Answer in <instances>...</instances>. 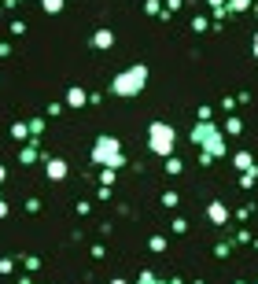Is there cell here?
<instances>
[{
  "mask_svg": "<svg viewBox=\"0 0 258 284\" xmlns=\"http://www.w3.org/2000/svg\"><path fill=\"white\" fill-rule=\"evenodd\" d=\"M89 44H93V48H100V52H103V48H111V44H114V34H111L107 26H100L96 34L89 37Z\"/></svg>",
  "mask_w": 258,
  "mask_h": 284,
  "instance_id": "cell-7",
  "label": "cell"
},
{
  "mask_svg": "<svg viewBox=\"0 0 258 284\" xmlns=\"http://www.w3.org/2000/svg\"><path fill=\"white\" fill-rule=\"evenodd\" d=\"M41 4H44V11H48V15H55V11H63V0H41Z\"/></svg>",
  "mask_w": 258,
  "mask_h": 284,
  "instance_id": "cell-23",
  "label": "cell"
},
{
  "mask_svg": "<svg viewBox=\"0 0 258 284\" xmlns=\"http://www.w3.org/2000/svg\"><path fill=\"white\" fill-rule=\"evenodd\" d=\"M26 133H30V130H26L22 122H19V125H11V137H15V140H26Z\"/></svg>",
  "mask_w": 258,
  "mask_h": 284,
  "instance_id": "cell-26",
  "label": "cell"
},
{
  "mask_svg": "<svg viewBox=\"0 0 258 284\" xmlns=\"http://www.w3.org/2000/svg\"><path fill=\"white\" fill-rule=\"evenodd\" d=\"M221 133H225V137H244V118H240V115H225Z\"/></svg>",
  "mask_w": 258,
  "mask_h": 284,
  "instance_id": "cell-8",
  "label": "cell"
},
{
  "mask_svg": "<svg viewBox=\"0 0 258 284\" xmlns=\"http://www.w3.org/2000/svg\"><path fill=\"white\" fill-rule=\"evenodd\" d=\"M136 284H181V280H177V277H174V280H159V277L151 273V270H144V273H140V280H136Z\"/></svg>",
  "mask_w": 258,
  "mask_h": 284,
  "instance_id": "cell-15",
  "label": "cell"
},
{
  "mask_svg": "<svg viewBox=\"0 0 258 284\" xmlns=\"http://www.w3.org/2000/svg\"><path fill=\"white\" fill-rule=\"evenodd\" d=\"M162 207H166V211H177V207H181V196L174 192V188H170V192H162Z\"/></svg>",
  "mask_w": 258,
  "mask_h": 284,
  "instance_id": "cell-16",
  "label": "cell"
},
{
  "mask_svg": "<svg viewBox=\"0 0 258 284\" xmlns=\"http://www.w3.org/2000/svg\"><path fill=\"white\" fill-rule=\"evenodd\" d=\"M254 284H258V280H254Z\"/></svg>",
  "mask_w": 258,
  "mask_h": 284,
  "instance_id": "cell-35",
  "label": "cell"
},
{
  "mask_svg": "<svg viewBox=\"0 0 258 284\" xmlns=\"http://www.w3.org/2000/svg\"><path fill=\"white\" fill-rule=\"evenodd\" d=\"M195 115H199V122H214V107H210V104H203Z\"/></svg>",
  "mask_w": 258,
  "mask_h": 284,
  "instance_id": "cell-21",
  "label": "cell"
},
{
  "mask_svg": "<svg viewBox=\"0 0 258 284\" xmlns=\"http://www.w3.org/2000/svg\"><path fill=\"white\" fill-rule=\"evenodd\" d=\"M0 218H8V203L4 199H0Z\"/></svg>",
  "mask_w": 258,
  "mask_h": 284,
  "instance_id": "cell-32",
  "label": "cell"
},
{
  "mask_svg": "<svg viewBox=\"0 0 258 284\" xmlns=\"http://www.w3.org/2000/svg\"><path fill=\"white\" fill-rule=\"evenodd\" d=\"M251 52H254V59H258V30H254V41H251Z\"/></svg>",
  "mask_w": 258,
  "mask_h": 284,
  "instance_id": "cell-31",
  "label": "cell"
},
{
  "mask_svg": "<svg viewBox=\"0 0 258 284\" xmlns=\"http://www.w3.org/2000/svg\"><path fill=\"white\" fill-rule=\"evenodd\" d=\"M0 56H4V59L11 56V44H8V41H0Z\"/></svg>",
  "mask_w": 258,
  "mask_h": 284,
  "instance_id": "cell-30",
  "label": "cell"
},
{
  "mask_svg": "<svg viewBox=\"0 0 258 284\" xmlns=\"http://www.w3.org/2000/svg\"><path fill=\"white\" fill-rule=\"evenodd\" d=\"M174 140H177V133H174L170 122H151L148 125V151L151 155L170 159V155H174Z\"/></svg>",
  "mask_w": 258,
  "mask_h": 284,
  "instance_id": "cell-3",
  "label": "cell"
},
{
  "mask_svg": "<svg viewBox=\"0 0 258 284\" xmlns=\"http://www.w3.org/2000/svg\"><path fill=\"white\" fill-rule=\"evenodd\" d=\"M93 163L96 166H111V170H118V166H126V155H122V148H118V140L114 137H96V144H93Z\"/></svg>",
  "mask_w": 258,
  "mask_h": 284,
  "instance_id": "cell-4",
  "label": "cell"
},
{
  "mask_svg": "<svg viewBox=\"0 0 258 284\" xmlns=\"http://www.w3.org/2000/svg\"><path fill=\"white\" fill-rule=\"evenodd\" d=\"M233 166L244 173V170H254V155L247 151V148H240V151H233Z\"/></svg>",
  "mask_w": 258,
  "mask_h": 284,
  "instance_id": "cell-9",
  "label": "cell"
},
{
  "mask_svg": "<svg viewBox=\"0 0 258 284\" xmlns=\"http://www.w3.org/2000/svg\"><path fill=\"white\" fill-rule=\"evenodd\" d=\"M229 218H233V214H229V207H225V199H210V203H207V222L214 225V229H221Z\"/></svg>",
  "mask_w": 258,
  "mask_h": 284,
  "instance_id": "cell-5",
  "label": "cell"
},
{
  "mask_svg": "<svg viewBox=\"0 0 258 284\" xmlns=\"http://www.w3.org/2000/svg\"><path fill=\"white\" fill-rule=\"evenodd\" d=\"M11 270H15V262L11 259H0V273H11Z\"/></svg>",
  "mask_w": 258,
  "mask_h": 284,
  "instance_id": "cell-29",
  "label": "cell"
},
{
  "mask_svg": "<svg viewBox=\"0 0 258 284\" xmlns=\"http://www.w3.org/2000/svg\"><path fill=\"white\" fill-rule=\"evenodd\" d=\"M148 247L155 251V255H159V251H166V236H151V240H148Z\"/></svg>",
  "mask_w": 258,
  "mask_h": 284,
  "instance_id": "cell-22",
  "label": "cell"
},
{
  "mask_svg": "<svg viewBox=\"0 0 258 284\" xmlns=\"http://www.w3.org/2000/svg\"><path fill=\"white\" fill-rule=\"evenodd\" d=\"M26 130L34 133V137H41V130H44V122H41V118H30V125H26Z\"/></svg>",
  "mask_w": 258,
  "mask_h": 284,
  "instance_id": "cell-25",
  "label": "cell"
},
{
  "mask_svg": "<svg viewBox=\"0 0 258 284\" xmlns=\"http://www.w3.org/2000/svg\"><path fill=\"white\" fill-rule=\"evenodd\" d=\"M207 30H210L207 15H195V19H192V34H207Z\"/></svg>",
  "mask_w": 258,
  "mask_h": 284,
  "instance_id": "cell-18",
  "label": "cell"
},
{
  "mask_svg": "<svg viewBox=\"0 0 258 284\" xmlns=\"http://www.w3.org/2000/svg\"><path fill=\"white\" fill-rule=\"evenodd\" d=\"M67 104H70V107H85V104H89V92H85L81 85H70V89H67Z\"/></svg>",
  "mask_w": 258,
  "mask_h": 284,
  "instance_id": "cell-10",
  "label": "cell"
},
{
  "mask_svg": "<svg viewBox=\"0 0 258 284\" xmlns=\"http://www.w3.org/2000/svg\"><path fill=\"white\" fill-rule=\"evenodd\" d=\"M192 225H188V218H174V233H181V236H185Z\"/></svg>",
  "mask_w": 258,
  "mask_h": 284,
  "instance_id": "cell-24",
  "label": "cell"
},
{
  "mask_svg": "<svg viewBox=\"0 0 258 284\" xmlns=\"http://www.w3.org/2000/svg\"><path fill=\"white\" fill-rule=\"evenodd\" d=\"M100 181H103V185L111 188V181H114V170H111V166H103V173H100Z\"/></svg>",
  "mask_w": 258,
  "mask_h": 284,
  "instance_id": "cell-27",
  "label": "cell"
},
{
  "mask_svg": "<svg viewBox=\"0 0 258 284\" xmlns=\"http://www.w3.org/2000/svg\"><path fill=\"white\" fill-rule=\"evenodd\" d=\"M144 11H148V15H159V19H162V0H144Z\"/></svg>",
  "mask_w": 258,
  "mask_h": 284,
  "instance_id": "cell-19",
  "label": "cell"
},
{
  "mask_svg": "<svg viewBox=\"0 0 258 284\" xmlns=\"http://www.w3.org/2000/svg\"><path fill=\"white\" fill-rule=\"evenodd\" d=\"M254 185H258V166H254V170H244V173H240V188H244V192H251Z\"/></svg>",
  "mask_w": 258,
  "mask_h": 284,
  "instance_id": "cell-11",
  "label": "cell"
},
{
  "mask_svg": "<svg viewBox=\"0 0 258 284\" xmlns=\"http://www.w3.org/2000/svg\"><path fill=\"white\" fill-rule=\"evenodd\" d=\"M111 284H129V280H122V277H114V280H111Z\"/></svg>",
  "mask_w": 258,
  "mask_h": 284,
  "instance_id": "cell-34",
  "label": "cell"
},
{
  "mask_svg": "<svg viewBox=\"0 0 258 284\" xmlns=\"http://www.w3.org/2000/svg\"><path fill=\"white\" fill-rule=\"evenodd\" d=\"M254 0H225V15H236V11H247Z\"/></svg>",
  "mask_w": 258,
  "mask_h": 284,
  "instance_id": "cell-12",
  "label": "cell"
},
{
  "mask_svg": "<svg viewBox=\"0 0 258 284\" xmlns=\"http://www.w3.org/2000/svg\"><path fill=\"white\" fill-rule=\"evenodd\" d=\"M19 159H22L26 166H30V163H37V140H30V144L19 151Z\"/></svg>",
  "mask_w": 258,
  "mask_h": 284,
  "instance_id": "cell-13",
  "label": "cell"
},
{
  "mask_svg": "<svg viewBox=\"0 0 258 284\" xmlns=\"http://www.w3.org/2000/svg\"><path fill=\"white\" fill-rule=\"evenodd\" d=\"M188 137H192V144H199L203 155H210V159H225V155H229V144H225L229 137H225L221 125H214V122H195Z\"/></svg>",
  "mask_w": 258,
  "mask_h": 284,
  "instance_id": "cell-1",
  "label": "cell"
},
{
  "mask_svg": "<svg viewBox=\"0 0 258 284\" xmlns=\"http://www.w3.org/2000/svg\"><path fill=\"white\" fill-rule=\"evenodd\" d=\"M44 173H48V181H63V177H67V159L52 155V159L44 163Z\"/></svg>",
  "mask_w": 258,
  "mask_h": 284,
  "instance_id": "cell-6",
  "label": "cell"
},
{
  "mask_svg": "<svg viewBox=\"0 0 258 284\" xmlns=\"http://www.w3.org/2000/svg\"><path fill=\"white\" fill-rule=\"evenodd\" d=\"M254 240V236L247 233V229H240V233H233V244H240V247H244V244H251Z\"/></svg>",
  "mask_w": 258,
  "mask_h": 284,
  "instance_id": "cell-20",
  "label": "cell"
},
{
  "mask_svg": "<svg viewBox=\"0 0 258 284\" xmlns=\"http://www.w3.org/2000/svg\"><path fill=\"white\" fill-rule=\"evenodd\" d=\"M229 255H233V240H218V244H214V259H221V262H225Z\"/></svg>",
  "mask_w": 258,
  "mask_h": 284,
  "instance_id": "cell-14",
  "label": "cell"
},
{
  "mask_svg": "<svg viewBox=\"0 0 258 284\" xmlns=\"http://www.w3.org/2000/svg\"><path fill=\"white\" fill-rule=\"evenodd\" d=\"M148 85V67L144 63H136V67L122 70V74H114V82H111V96H140Z\"/></svg>",
  "mask_w": 258,
  "mask_h": 284,
  "instance_id": "cell-2",
  "label": "cell"
},
{
  "mask_svg": "<svg viewBox=\"0 0 258 284\" xmlns=\"http://www.w3.org/2000/svg\"><path fill=\"white\" fill-rule=\"evenodd\" d=\"M181 4H185V0H166V8H162V11H166V15H174Z\"/></svg>",
  "mask_w": 258,
  "mask_h": 284,
  "instance_id": "cell-28",
  "label": "cell"
},
{
  "mask_svg": "<svg viewBox=\"0 0 258 284\" xmlns=\"http://www.w3.org/2000/svg\"><path fill=\"white\" fill-rule=\"evenodd\" d=\"M4 177H8V170H4V166H0V185H4Z\"/></svg>",
  "mask_w": 258,
  "mask_h": 284,
  "instance_id": "cell-33",
  "label": "cell"
},
{
  "mask_svg": "<svg viewBox=\"0 0 258 284\" xmlns=\"http://www.w3.org/2000/svg\"><path fill=\"white\" fill-rule=\"evenodd\" d=\"M181 170H185V163H181L177 155H170V159H166V173H170V177H177Z\"/></svg>",
  "mask_w": 258,
  "mask_h": 284,
  "instance_id": "cell-17",
  "label": "cell"
}]
</instances>
